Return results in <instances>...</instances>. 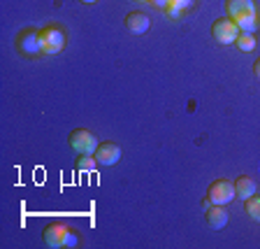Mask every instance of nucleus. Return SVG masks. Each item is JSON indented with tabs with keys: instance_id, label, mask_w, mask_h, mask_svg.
Masks as SVG:
<instances>
[{
	"instance_id": "f257e3e1",
	"label": "nucleus",
	"mask_w": 260,
	"mask_h": 249,
	"mask_svg": "<svg viewBox=\"0 0 260 249\" xmlns=\"http://www.w3.org/2000/svg\"><path fill=\"white\" fill-rule=\"evenodd\" d=\"M40 38H42V51L47 56L60 54V51L65 49V42H68V38H65V31L60 26H56V23H49V26H44L42 31H40Z\"/></svg>"
},
{
	"instance_id": "f03ea898",
	"label": "nucleus",
	"mask_w": 260,
	"mask_h": 249,
	"mask_svg": "<svg viewBox=\"0 0 260 249\" xmlns=\"http://www.w3.org/2000/svg\"><path fill=\"white\" fill-rule=\"evenodd\" d=\"M68 142H70V149L75 154H95L98 145H100L88 128H75L68 137Z\"/></svg>"
},
{
	"instance_id": "7ed1b4c3",
	"label": "nucleus",
	"mask_w": 260,
	"mask_h": 249,
	"mask_svg": "<svg viewBox=\"0 0 260 249\" xmlns=\"http://www.w3.org/2000/svg\"><path fill=\"white\" fill-rule=\"evenodd\" d=\"M239 33H242L239 26L230 19V16L216 19L214 26H211V35H214V40H216L218 44H235V40H237Z\"/></svg>"
},
{
	"instance_id": "20e7f679",
	"label": "nucleus",
	"mask_w": 260,
	"mask_h": 249,
	"mask_svg": "<svg viewBox=\"0 0 260 249\" xmlns=\"http://www.w3.org/2000/svg\"><path fill=\"white\" fill-rule=\"evenodd\" d=\"M207 198L211 201V205H228L233 198H237L235 196V182H230V179L211 182L209 191H207Z\"/></svg>"
},
{
	"instance_id": "39448f33",
	"label": "nucleus",
	"mask_w": 260,
	"mask_h": 249,
	"mask_svg": "<svg viewBox=\"0 0 260 249\" xmlns=\"http://www.w3.org/2000/svg\"><path fill=\"white\" fill-rule=\"evenodd\" d=\"M16 49L26 56H38L44 54L42 51V38H40V31H32V28H26V31L19 33L16 38Z\"/></svg>"
},
{
	"instance_id": "423d86ee",
	"label": "nucleus",
	"mask_w": 260,
	"mask_h": 249,
	"mask_svg": "<svg viewBox=\"0 0 260 249\" xmlns=\"http://www.w3.org/2000/svg\"><path fill=\"white\" fill-rule=\"evenodd\" d=\"M225 14L230 16L233 21H242V19L258 16L255 0H225Z\"/></svg>"
},
{
	"instance_id": "0eeeda50",
	"label": "nucleus",
	"mask_w": 260,
	"mask_h": 249,
	"mask_svg": "<svg viewBox=\"0 0 260 249\" xmlns=\"http://www.w3.org/2000/svg\"><path fill=\"white\" fill-rule=\"evenodd\" d=\"M68 231L70 228L65 226V224H49L47 228H44V233H42V240L47 247L51 249H58L65 244V238H68Z\"/></svg>"
},
{
	"instance_id": "6e6552de",
	"label": "nucleus",
	"mask_w": 260,
	"mask_h": 249,
	"mask_svg": "<svg viewBox=\"0 0 260 249\" xmlns=\"http://www.w3.org/2000/svg\"><path fill=\"white\" fill-rule=\"evenodd\" d=\"M95 158L100 165H114V163H119V158H121V147L114 145V142H103V145H98V149H95Z\"/></svg>"
},
{
	"instance_id": "1a4fd4ad",
	"label": "nucleus",
	"mask_w": 260,
	"mask_h": 249,
	"mask_svg": "<svg viewBox=\"0 0 260 249\" xmlns=\"http://www.w3.org/2000/svg\"><path fill=\"white\" fill-rule=\"evenodd\" d=\"M151 26V19L144 12H128L125 14V28H128L133 35H144Z\"/></svg>"
},
{
	"instance_id": "9d476101",
	"label": "nucleus",
	"mask_w": 260,
	"mask_h": 249,
	"mask_svg": "<svg viewBox=\"0 0 260 249\" xmlns=\"http://www.w3.org/2000/svg\"><path fill=\"white\" fill-rule=\"evenodd\" d=\"M205 212H207V226L214 228V231L225 228L228 222H230V214H228V210L223 205H209Z\"/></svg>"
},
{
	"instance_id": "9b49d317",
	"label": "nucleus",
	"mask_w": 260,
	"mask_h": 249,
	"mask_svg": "<svg viewBox=\"0 0 260 249\" xmlns=\"http://www.w3.org/2000/svg\"><path fill=\"white\" fill-rule=\"evenodd\" d=\"M255 191H258V186H255V179L246 177V175H242V177L235 179V196H237L239 201H249L251 196H255Z\"/></svg>"
},
{
	"instance_id": "f8f14e48",
	"label": "nucleus",
	"mask_w": 260,
	"mask_h": 249,
	"mask_svg": "<svg viewBox=\"0 0 260 249\" xmlns=\"http://www.w3.org/2000/svg\"><path fill=\"white\" fill-rule=\"evenodd\" d=\"M235 44H237L239 51H253L255 44H258V38H255V33L242 31V33L237 35V40H235Z\"/></svg>"
},
{
	"instance_id": "ddd939ff",
	"label": "nucleus",
	"mask_w": 260,
	"mask_h": 249,
	"mask_svg": "<svg viewBox=\"0 0 260 249\" xmlns=\"http://www.w3.org/2000/svg\"><path fill=\"white\" fill-rule=\"evenodd\" d=\"M95 165H98L95 154H77V170L91 173V170H95Z\"/></svg>"
},
{
	"instance_id": "4468645a",
	"label": "nucleus",
	"mask_w": 260,
	"mask_h": 249,
	"mask_svg": "<svg viewBox=\"0 0 260 249\" xmlns=\"http://www.w3.org/2000/svg\"><path fill=\"white\" fill-rule=\"evenodd\" d=\"M190 3H193V0H158V5L165 7L170 14H179L181 10L190 7Z\"/></svg>"
},
{
	"instance_id": "2eb2a0df",
	"label": "nucleus",
	"mask_w": 260,
	"mask_h": 249,
	"mask_svg": "<svg viewBox=\"0 0 260 249\" xmlns=\"http://www.w3.org/2000/svg\"><path fill=\"white\" fill-rule=\"evenodd\" d=\"M246 212H249V217L253 222L260 224V196H251L249 201H246Z\"/></svg>"
},
{
	"instance_id": "dca6fc26",
	"label": "nucleus",
	"mask_w": 260,
	"mask_h": 249,
	"mask_svg": "<svg viewBox=\"0 0 260 249\" xmlns=\"http://www.w3.org/2000/svg\"><path fill=\"white\" fill-rule=\"evenodd\" d=\"M77 244H79V235H77L75 231H68V238H65L63 247H77Z\"/></svg>"
},
{
	"instance_id": "f3484780",
	"label": "nucleus",
	"mask_w": 260,
	"mask_h": 249,
	"mask_svg": "<svg viewBox=\"0 0 260 249\" xmlns=\"http://www.w3.org/2000/svg\"><path fill=\"white\" fill-rule=\"evenodd\" d=\"M253 75H255V77H258V79H260V59H258V61H255V63H253Z\"/></svg>"
},
{
	"instance_id": "a211bd4d",
	"label": "nucleus",
	"mask_w": 260,
	"mask_h": 249,
	"mask_svg": "<svg viewBox=\"0 0 260 249\" xmlns=\"http://www.w3.org/2000/svg\"><path fill=\"white\" fill-rule=\"evenodd\" d=\"M79 3H84V5H93V3H98V0H79Z\"/></svg>"
},
{
	"instance_id": "6ab92c4d",
	"label": "nucleus",
	"mask_w": 260,
	"mask_h": 249,
	"mask_svg": "<svg viewBox=\"0 0 260 249\" xmlns=\"http://www.w3.org/2000/svg\"><path fill=\"white\" fill-rule=\"evenodd\" d=\"M137 3H151V0H137Z\"/></svg>"
}]
</instances>
